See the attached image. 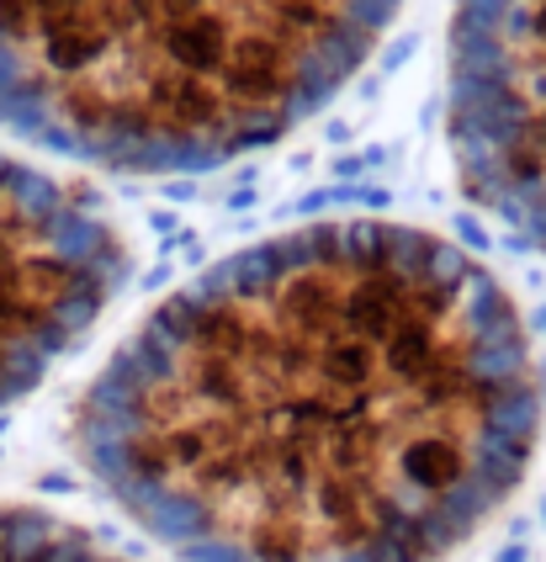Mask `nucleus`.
<instances>
[{
	"instance_id": "1",
	"label": "nucleus",
	"mask_w": 546,
	"mask_h": 562,
	"mask_svg": "<svg viewBox=\"0 0 546 562\" xmlns=\"http://www.w3.org/2000/svg\"><path fill=\"white\" fill-rule=\"evenodd\" d=\"M546 376L493 271L409 223H308L170 292L75 414L181 562H446L536 457Z\"/></svg>"
},
{
	"instance_id": "2",
	"label": "nucleus",
	"mask_w": 546,
	"mask_h": 562,
	"mask_svg": "<svg viewBox=\"0 0 546 562\" xmlns=\"http://www.w3.org/2000/svg\"><path fill=\"white\" fill-rule=\"evenodd\" d=\"M403 0H0V127L128 176L287 138Z\"/></svg>"
},
{
	"instance_id": "3",
	"label": "nucleus",
	"mask_w": 546,
	"mask_h": 562,
	"mask_svg": "<svg viewBox=\"0 0 546 562\" xmlns=\"http://www.w3.org/2000/svg\"><path fill=\"white\" fill-rule=\"evenodd\" d=\"M123 271L128 250L86 191L0 155V408L96 329Z\"/></svg>"
},
{
	"instance_id": "4",
	"label": "nucleus",
	"mask_w": 546,
	"mask_h": 562,
	"mask_svg": "<svg viewBox=\"0 0 546 562\" xmlns=\"http://www.w3.org/2000/svg\"><path fill=\"white\" fill-rule=\"evenodd\" d=\"M446 133L467 196L546 255V0H456Z\"/></svg>"
},
{
	"instance_id": "5",
	"label": "nucleus",
	"mask_w": 546,
	"mask_h": 562,
	"mask_svg": "<svg viewBox=\"0 0 546 562\" xmlns=\"http://www.w3.org/2000/svg\"><path fill=\"white\" fill-rule=\"evenodd\" d=\"M0 562H128L59 515L0 504Z\"/></svg>"
}]
</instances>
